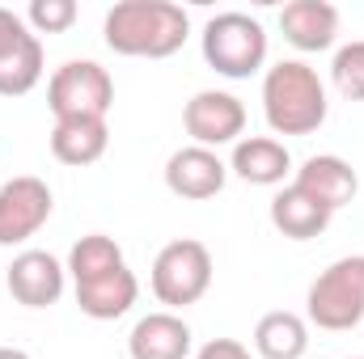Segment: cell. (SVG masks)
<instances>
[{
	"label": "cell",
	"instance_id": "16",
	"mask_svg": "<svg viewBox=\"0 0 364 359\" xmlns=\"http://www.w3.org/2000/svg\"><path fill=\"white\" fill-rule=\"evenodd\" d=\"M106 144H110L106 118H55V127H51V157L73 170L102 161Z\"/></svg>",
	"mask_w": 364,
	"mask_h": 359
},
{
	"label": "cell",
	"instance_id": "1",
	"mask_svg": "<svg viewBox=\"0 0 364 359\" xmlns=\"http://www.w3.org/2000/svg\"><path fill=\"white\" fill-rule=\"evenodd\" d=\"M106 47L132 60H170L191 38V17L174 0H119L102 21Z\"/></svg>",
	"mask_w": 364,
	"mask_h": 359
},
{
	"label": "cell",
	"instance_id": "11",
	"mask_svg": "<svg viewBox=\"0 0 364 359\" xmlns=\"http://www.w3.org/2000/svg\"><path fill=\"white\" fill-rule=\"evenodd\" d=\"M225 182H229V165L212 148L186 144L178 153H170V161H166V186H170V194L191 199V203L216 199L225 190Z\"/></svg>",
	"mask_w": 364,
	"mask_h": 359
},
{
	"label": "cell",
	"instance_id": "19",
	"mask_svg": "<svg viewBox=\"0 0 364 359\" xmlns=\"http://www.w3.org/2000/svg\"><path fill=\"white\" fill-rule=\"evenodd\" d=\"M255 351L263 359H301L309 351V321L288 309L263 313L255 326Z\"/></svg>",
	"mask_w": 364,
	"mask_h": 359
},
{
	"label": "cell",
	"instance_id": "18",
	"mask_svg": "<svg viewBox=\"0 0 364 359\" xmlns=\"http://www.w3.org/2000/svg\"><path fill=\"white\" fill-rule=\"evenodd\" d=\"M136 296H140V279H136L132 267H119V270H110V275H102V279L77 283V304L93 321H114V317L132 313Z\"/></svg>",
	"mask_w": 364,
	"mask_h": 359
},
{
	"label": "cell",
	"instance_id": "7",
	"mask_svg": "<svg viewBox=\"0 0 364 359\" xmlns=\"http://www.w3.org/2000/svg\"><path fill=\"white\" fill-rule=\"evenodd\" d=\"M43 38L21 13L0 9V97H26L43 81Z\"/></svg>",
	"mask_w": 364,
	"mask_h": 359
},
{
	"label": "cell",
	"instance_id": "4",
	"mask_svg": "<svg viewBox=\"0 0 364 359\" xmlns=\"http://www.w3.org/2000/svg\"><path fill=\"white\" fill-rule=\"evenodd\" d=\"M305 317L318 330L343 334L364 321V254L335 258L305 292Z\"/></svg>",
	"mask_w": 364,
	"mask_h": 359
},
{
	"label": "cell",
	"instance_id": "2",
	"mask_svg": "<svg viewBox=\"0 0 364 359\" xmlns=\"http://www.w3.org/2000/svg\"><path fill=\"white\" fill-rule=\"evenodd\" d=\"M263 114L275 136H314L326 114V85L305 60H279L263 72Z\"/></svg>",
	"mask_w": 364,
	"mask_h": 359
},
{
	"label": "cell",
	"instance_id": "25",
	"mask_svg": "<svg viewBox=\"0 0 364 359\" xmlns=\"http://www.w3.org/2000/svg\"><path fill=\"white\" fill-rule=\"evenodd\" d=\"M348 359H364V355H348Z\"/></svg>",
	"mask_w": 364,
	"mask_h": 359
},
{
	"label": "cell",
	"instance_id": "23",
	"mask_svg": "<svg viewBox=\"0 0 364 359\" xmlns=\"http://www.w3.org/2000/svg\"><path fill=\"white\" fill-rule=\"evenodd\" d=\"M195 359H255L250 355V347H242L237 338H212V343H203Z\"/></svg>",
	"mask_w": 364,
	"mask_h": 359
},
{
	"label": "cell",
	"instance_id": "20",
	"mask_svg": "<svg viewBox=\"0 0 364 359\" xmlns=\"http://www.w3.org/2000/svg\"><path fill=\"white\" fill-rule=\"evenodd\" d=\"M68 279H73V287L77 283H90V279H102V275H110V270L127 267V258H123V250H119V241L114 237H106V233H90V237H81L73 250H68Z\"/></svg>",
	"mask_w": 364,
	"mask_h": 359
},
{
	"label": "cell",
	"instance_id": "8",
	"mask_svg": "<svg viewBox=\"0 0 364 359\" xmlns=\"http://www.w3.org/2000/svg\"><path fill=\"white\" fill-rule=\"evenodd\" d=\"M182 127L191 136V144L199 148H220V144H237L246 131V106L242 97L225 89H199L182 106Z\"/></svg>",
	"mask_w": 364,
	"mask_h": 359
},
{
	"label": "cell",
	"instance_id": "24",
	"mask_svg": "<svg viewBox=\"0 0 364 359\" xmlns=\"http://www.w3.org/2000/svg\"><path fill=\"white\" fill-rule=\"evenodd\" d=\"M0 359H30L21 347H0Z\"/></svg>",
	"mask_w": 364,
	"mask_h": 359
},
{
	"label": "cell",
	"instance_id": "14",
	"mask_svg": "<svg viewBox=\"0 0 364 359\" xmlns=\"http://www.w3.org/2000/svg\"><path fill=\"white\" fill-rule=\"evenodd\" d=\"M229 174H237L250 186H284L292 174V153L275 136H242L229 157Z\"/></svg>",
	"mask_w": 364,
	"mask_h": 359
},
{
	"label": "cell",
	"instance_id": "22",
	"mask_svg": "<svg viewBox=\"0 0 364 359\" xmlns=\"http://www.w3.org/2000/svg\"><path fill=\"white\" fill-rule=\"evenodd\" d=\"M73 21H77L73 0H30V9H26V26L34 34H64Z\"/></svg>",
	"mask_w": 364,
	"mask_h": 359
},
{
	"label": "cell",
	"instance_id": "6",
	"mask_svg": "<svg viewBox=\"0 0 364 359\" xmlns=\"http://www.w3.org/2000/svg\"><path fill=\"white\" fill-rule=\"evenodd\" d=\"M47 106L55 118H106L114 106V81L97 60H68L47 81Z\"/></svg>",
	"mask_w": 364,
	"mask_h": 359
},
{
	"label": "cell",
	"instance_id": "21",
	"mask_svg": "<svg viewBox=\"0 0 364 359\" xmlns=\"http://www.w3.org/2000/svg\"><path fill=\"white\" fill-rule=\"evenodd\" d=\"M331 81L348 101H364V38H352L331 60Z\"/></svg>",
	"mask_w": 364,
	"mask_h": 359
},
{
	"label": "cell",
	"instance_id": "5",
	"mask_svg": "<svg viewBox=\"0 0 364 359\" xmlns=\"http://www.w3.org/2000/svg\"><path fill=\"white\" fill-rule=\"evenodd\" d=\"M149 283H153V296L170 313L199 304L212 287V250L195 237H178L161 245V254L153 258V270H149Z\"/></svg>",
	"mask_w": 364,
	"mask_h": 359
},
{
	"label": "cell",
	"instance_id": "13",
	"mask_svg": "<svg viewBox=\"0 0 364 359\" xmlns=\"http://www.w3.org/2000/svg\"><path fill=\"white\" fill-rule=\"evenodd\" d=\"M279 30L296 51H331L339 38V9L331 0H288L279 9Z\"/></svg>",
	"mask_w": 364,
	"mask_h": 359
},
{
	"label": "cell",
	"instance_id": "9",
	"mask_svg": "<svg viewBox=\"0 0 364 359\" xmlns=\"http://www.w3.org/2000/svg\"><path fill=\"white\" fill-rule=\"evenodd\" d=\"M55 211L51 186L34 174L9 178L0 186V245H21L30 241Z\"/></svg>",
	"mask_w": 364,
	"mask_h": 359
},
{
	"label": "cell",
	"instance_id": "15",
	"mask_svg": "<svg viewBox=\"0 0 364 359\" xmlns=\"http://www.w3.org/2000/svg\"><path fill=\"white\" fill-rule=\"evenodd\" d=\"M127 355L132 359H186L191 355V326L170 309L149 313V317H140L132 326Z\"/></svg>",
	"mask_w": 364,
	"mask_h": 359
},
{
	"label": "cell",
	"instance_id": "17",
	"mask_svg": "<svg viewBox=\"0 0 364 359\" xmlns=\"http://www.w3.org/2000/svg\"><path fill=\"white\" fill-rule=\"evenodd\" d=\"M272 224L275 233H284L288 241H314V237H322L326 228H331V211L318 203V199H309L301 186H279L272 199Z\"/></svg>",
	"mask_w": 364,
	"mask_h": 359
},
{
	"label": "cell",
	"instance_id": "12",
	"mask_svg": "<svg viewBox=\"0 0 364 359\" xmlns=\"http://www.w3.org/2000/svg\"><path fill=\"white\" fill-rule=\"evenodd\" d=\"M292 186H301L309 199H318V203L335 216L339 207H348V203L360 194V174H356L343 157H335V153H318V157L301 161V170H296Z\"/></svg>",
	"mask_w": 364,
	"mask_h": 359
},
{
	"label": "cell",
	"instance_id": "3",
	"mask_svg": "<svg viewBox=\"0 0 364 359\" xmlns=\"http://www.w3.org/2000/svg\"><path fill=\"white\" fill-rule=\"evenodd\" d=\"M199 47H203L208 68L216 77H229V81H246L267 64V30H263V21L250 17V13H237V9L208 17Z\"/></svg>",
	"mask_w": 364,
	"mask_h": 359
},
{
	"label": "cell",
	"instance_id": "10",
	"mask_svg": "<svg viewBox=\"0 0 364 359\" xmlns=\"http://www.w3.org/2000/svg\"><path fill=\"white\" fill-rule=\"evenodd\" d=\"M68 287V267L47 250H21L9 263V292L26 309H51Z\"/></svg>",
	"mask_w": 364,
	"mask_h": 359
}]
</instances>
